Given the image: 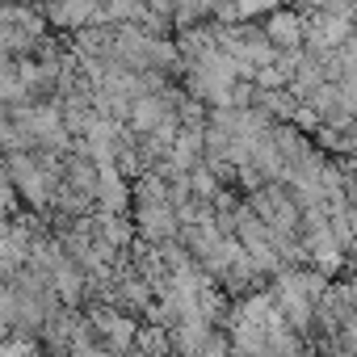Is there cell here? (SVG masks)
Returning <instances> with one entry per match:
<instances>
[{
    "label": "cell",
    "mask_w": 357,
    "mask_h": 357,
    "mask_svg": "<svg viewBox=\"0 0 357 357\" xmlns=\"http://www.w3.org/2000/svg\"><path fill=\"white\" fill-rule=\"evenodd\" d=\"M261 34L269 38V47H273V51L294 55V51H303V43H307V17H303V13H294V9H273V13H269V22L261 26Z\"/></svg>",
    "instance_id": "1"
}]
</instances>
